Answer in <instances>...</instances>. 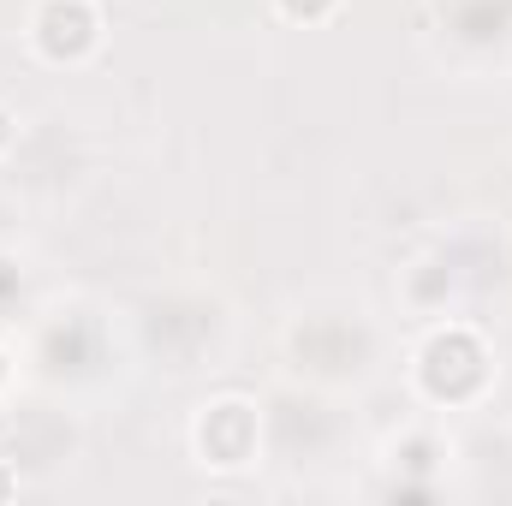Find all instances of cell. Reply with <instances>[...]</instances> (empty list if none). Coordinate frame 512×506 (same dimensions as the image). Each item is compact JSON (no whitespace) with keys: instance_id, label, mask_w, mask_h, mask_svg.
<instances>
[{"instance_id":"cell-1","label":"cell","mask_w":512,"mask_h":506,"mask_svg":"<svg viewBox=\"0 0 512 506\" xmlns=\"http://www.w3.org/2000/svg\"><path fill=\"white\" fill-rule=\"evenodd\" d=\"M30 42H36V54L54 60V66L90 60L96 42H102V12H96V0H42L36 18H30Z\"/></svg>"},{"instance_id":"cell-2","label":"cell","mask_w":512,"mask_h":506,"mask_svg":"<svg viewBox=\"0 0 512 506\" xmlns=\"http://www.w3.org/2000/svg\"><path fill=\"white\" fill-rule=\"evenodd\" d=\"M256 447V411L245 399H221L197 417V453L203 465H245Z\"/></svg>"},{"instance_id":"cell-3","label":"cell","mask_w":512,"mask_h":506,"mask_svg":"<svg viewBox=\"0 0 512 506\" xmlns=\"http://www.w3.org/2000/svg\"><path fill=\"white\" fill-rule=\"evenodd\" d=\"M477 376V381H489V358H483V346H477V334H465V328H441L429 346H423V387L441 399V387H447V376Z\"/></svg>"},{"instance_id":"cell-4","label":"cell","mask_w":512,"mask_h":506,"mask_svg":"<svg viewBox=\"0 0 512 506\" xmlns=\"http://www.w3.org/2000/svg\"><path fill=\"white\" fill-rule=\"evenodd\" d=\"M274 6H280V18H292V24H322V18L340 12V0H274Z\"/></svg>"},{"instance_id":"cell-5","label":"cell","mask_w":512,"mask_h":506,"mask_svg":"<svg viewBox=\"0 0 512 506\" xmlns=\"http://www.w3.org/2000/svg\"><path fill=\"white\" fill-rule=\"evenodd\" d=\"M12 149H18V114H12V108L0 102V161H6Z\"/></svg>"},{"instance_id":"cell-6","label":"cell","mask_w":512,"mask_h":506,"mask_svg":"<svg viewBox=\"0 0 512 506\" xmlns=\"http://www.w3.org/2000/svg\"><path fill=\"white\" fill-rule=\"evenodd\" d=\"M6 489H18V483H12V477H0V495H6Z\"/></svg>"}]
</instances>
